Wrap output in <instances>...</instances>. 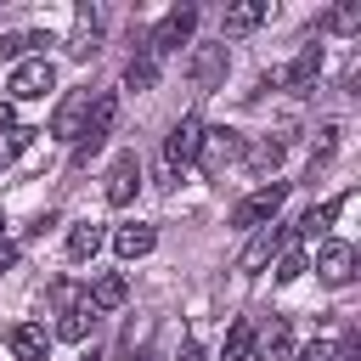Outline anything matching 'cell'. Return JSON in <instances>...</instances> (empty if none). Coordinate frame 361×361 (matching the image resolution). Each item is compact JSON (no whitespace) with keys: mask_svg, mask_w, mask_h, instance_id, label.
I'll list each match as a JSON object with an SVG mask.
<instances>
[{"mask_svg":"<svg viewBox=\"0 0 361 361\" xmlns=\"http://www.w3.org/2000/svg\"><path fill=\"white\" fill-rule=\"evenodd\" d=\"M316 73H322V45L310 39V45L282 68V85H288V90H310V85H316Z\"/></svg>","mask_w":361,"mask_h":361,"instance_id":"cell-15","label":"cell"},{"mask_svg":"<svg viewBox=\"0 0 361 361\" xmlns=\"http://www.w3.org/2000/svg\"><path fill=\"white\" fill-rule=\"evenodd\" d=\"M28 45H45V34H6L0 39V56L6 62H28Z\"/></svg>","mask_w":361,"mask_h":361,"instance_id":"cell-28","label":"cell"},{"mask_svg":"<svg viewBox=\"0 0 361 361\" xmlns=\"http://www.w3.org/2000/svg\"><path fill=\"white\" fill-rule=\"evenodd\" d=\"M85 361H96V355H85Z\"/></svg>","mask_w":361,"mask_h":361,"instance_id":"cell-36","label":"cell"},{"mask_svg":"<svg viewBox=\"0 0 361 361\" xmlns=\"http://www.w3.org/2000/svg\"><path fill=\"white\" fill-rule=\"evenodd\" d=\"M45 350H51V333L39 322H17L11 327V355L17 361H45Z\"/></svg>","mask_w":361,"mask_h":361,"instance_id":"cell-16","label":"cell"},{"mask_svg":"<svg viewBox=\"0 0 361 361\" xmlns=\"http://www.w3.org/2000/svg\"><path fill=\"white\" fill-rule=\"evenodd\" d=\"M322 28H327V34H355V28H361V0H344V6H333V11L322 17Z\"/></svg>","mask_w":361,"mask_h":361,"instance_id":"cell-24","label":"cell"},{"mask_svg":"<svg viewBox=\"0 0 361 361\" xmlns=\"http://www.w3.org/2000/svg\"><path fill=\"white\" fill-rule=\"evenodd\" d=\"M226 68H231L226 39L197 45V51H192V62H186V73H192V85H197V90H220V85H226Z\"/></svg>","mask_w":361,"mask_h":361,"instance_id":"cell-5","label":"cell"},{"mask_svg":"<svg viewBox=\"0 0 361 361\" xmlns=\"http://www.w3.org/2000/svg\"><path fill=\"white\" fill-rule=\"evenodd\" d=\"M124 293H130V288H124V276H96V282L85 288V299H90V310H96V316H102V310H118V305H124Z\"/></svg>","mask_w":361,"mask_h":361,"instance_id":"cell-20","label":"cell"},{"mask_svg":"<svg viewBox=\"0 0 361 361\" xmlns=\"http://www.w3.org/2000/svg\"><path fill=\"white\" fill-rule=\"evenodd\" d=\"M282 248H288V226H276V220H271V226H259V231H254V243L237 254V271H259V265H271Z\"/></svg>","mask_w":361,"mask_h":361,"instance_id":"cell-11","label":"cell"},{"mask_svg":"<svg viewBox=\"0 0 361 361\" xmlns=\"http://www.w3.org/2000/svg\"><path fill=\"white\" fill-rule=\"evenodd\" d=\"M265 17H271V0H237V6H226V17H220V39H226V34H254Z\"/></svg>","mask_w":361,"mask_h":361,"instance_id":"cell-14","label":"cell"},{"mask_svg":"<svg viewBox=\"0 0 361 361\" xmlns=\"http://www.w3.org/2000/svg\"><path fill=\"white\" fill-rule=\"evenodd\" d=\"M34 135H39V130H28V124H0V169H6V164H11Z\"/></svg>","mask_w":361,"mask_h":361,"instance_id":"cell-25","label":"cell"},{"mask_svg":"<svg viewBox=\"0 0 361 361\" xmlns=\"http://www.w3.org/2000/svg\"><path fill=\"white\" fill-rule=\"evenodd\" d=\"M243 158H248V169H254V175H265V169H276V164H282V141H254V147H243Z\"/></svg>","mask_w":361,"mask_h":361,"instance_id":"cell-26","label":"cell"},{"mask_svg":"<svg viewBox=\"0 0 361 361\" xmlns=\"http://www.w3.org/2000/svg\"><path fill=\"white\" fill-rule=\"evenodd\" d=\"M237 158H243V135H237V130H226V124H220V130H203L197 164H203L209 175H220V169H226V164H237Z\"/></svg>","mask_w":361,"mask_h":361,"instance_id":"cell-9","label":"cell"},{"mask_svg":"<svg viewBox=\"0 0 361 361\" xmlns=\"http://www.w3.org/2000/svg\"><path fill=\"white\" fill-rule=\"evenodd\" d=\"M158 68H164V62H158L147 45H135V56L124 62V90H152V85H158Z\"/></svg>","mask_w":361,"mask_h":361,"instance_id":"cell-18","label":"cell"},{"mask_svg":"<svg viewBox=\"0 0 361 361\" xmlns=\"http://www.w3.org/2000/svg\"><path fill=\"white\" fill-rule=\"evenodd\" d=\"M203 118L197 113H186V118H175V130L164 135V180L158 186H175V169H186V164H197V147H203Z\"/></svg>","mask_w":361,"mask_h":361,"instance_id":"cell-1","label":"cell"},{"mask_svg":"<svg viewBox=\"0 0 361 361\" xmlns=\"http://www.w3.org/2000/svg\"><path fill=\"white\" fill-rule=\"evenodd\" d=\"M338 135H344L338 124H322V130H316V141H310V180H316V175L333 164V152H338Z\"/></svg>","mask_w":361,"mask_h":361,"instance_id":"cell-21","label":"cell"},{"mask_svg":"<svg viewBox=\"0 0 361 361\" xmlns=\"http://www.w3.org/2000/svg\"><path fill=\"white\" fill-rule=\"evenodd\" d=\"M0 231H6V214H0Z\"/></svg>","mask_w":361,"mask_h":361,"instance_id":"cell-35","label":"cell"},{"mask_svg":"<svg viewBox=\"0 0 361 361\" xmlns=\"http://www.w3.org/2000/svg\"><path fill=\"white\" fill-rule=\"evenodd\" d=\"M152 243H158V231H152V226H141V220H130V226H118V231H113L118 259H141V254H152Z\"/></svg>","mask_w":361,"mask_h":361,"instance_id":"cell-17","label":"cell"},{"mask_svg":"<svg viewBox=\"0 0 361 361\" xmlns=\"http://www.w3.org/2000/svg\"><path fill=\"white\" fill-rule=\"evenodd\" d=\"M130 361H158V355H152V350H135V355H130Z\"/></svg>","mask_w":361,"mask_h":361,"instance_id":"cell-34","label":"cell"},{"mask_svg":"<svg viewBox=\"0 0 361 361\" xmlns=\"http://www.w3.org/2000/svg\"><path fill=\"white\" fill-rule=\"evenodd\" d=\"M62 51H68L73 62H85V56L102 51V6H79V11H73V34L62 39Z\"/></svg>","mask_w":361,"mask_h":361,"instance_id":"cell-7","label":"cell"},{"mask_svg":"<svg viewBox=\"0 0 361 361\" xmlns=\"http://www.w3.org/2000/svg\"><path fill=\"white\" fill-rule=\"evenodd\" d=\"M113 118H118V96H113V90H96V96H90V113H85V130H79V141H73V158H79V164H90V158L102 152V141L113 135Z\"/></svg>","mask_w":361,"mask_h":361,"instance_id":"cell-2","label":"cell"},{"mask_svg":"<svg viewBox=\"0 0 361 361\" xmlns=\"http://www.w3.org/2000/svg\"><path fill=\"white\" fill-rule=\"evenodd\" d=\"M192 34H197V6H175V11H164V17H158V28L147 34V51L164 62V56H169L175 45H186Z\"/></svg>","mask_w":361,"mask_h":361,"instance_id":"cell-4","label":"cell"},{"mask_svg":"<svg viewBox=\"0 0 361 361\" xmlns=\"http://www.w3.org/2000/svg\"><path fill=\"white\" fill-rule=\"evenodd\" d=\"M293 361H338V344H327V338H316V344H305Z\"/></svg>","mask_w":361,"mask_h":361,"instance_id":"cell-30","label":"cell"},{"mask_svg":"<svg viewBox=\"0 0 361 361\" xmlns=\"http://www.w3.org/2000/svg\"><path fill=\"white\" fill-rule=\"evenodd\" d=\"M96 248H102V226L96 220H79L68 231V259H96Z\"/></svg>","mask_w":361,"mask_h":361,"instance_id":"cell-22","label":"cell"},{"mask_svg":"<svg viewBox=\"0 0 361 361\" xmlns=\"http://www.w3.org/2000/svg\"><path fill=\"white\" fill-rule=\"evenodd\" d=\"M338 209H344V197H333V203H316V209L299 220V237H322V231L333 226V214H338Z\"/></svg>","mask_w":361,"mask_h":361,"instance_id":"cell-27","label":"cell"},{"mask_svg":"<svg viewBox=\"0 0 361 361\" xmlns=\"http://www.w3.org/2000/svg\"><path fill=\"white\" fill-rule=\"evenodd\" d=\"M90 327H96V310H90V299H79V305H68V310L56 316V338H68V344H79Z\"/></svg>","mask_w":361,"mask_h":361,"instance_id":"cell-19","label":"cell"},{"mask_svg":"<svg viewBox=\"0 0 361 361\" xmlns=\"http://www.w3.org/2000/svg\"><path fill=\"white\" fill-rule=\"evenodd\" d=\"M11 259H17V248H11V243H6V248H0V271H6V265H11Z\"/></svg>","mask_w":361,"mask_h":361,"instance_id":"cell-31","label":"cell"},{"mask_svg":"<svg viewBox=\"0 0 361 361\" xmlns=\"http://www.w3.org/2000/svg\"><path fill=\"white\" fill-rule=\"evenodd\" d=\"M0 124H17V118H11V102H0Z\"/></svg>","mask_w":361,"mask_h":361,"instance_id":"cell-33","label":"cell"},{"mask_svg":"<svg viewBox=\"0 0 361 361\" xmlns=\"http://www.w3.org/2000/svg\"><path fill=\"white\" fill-rule=\"evenodd\" d=\"M135 186H141V158H135V152H118V158L107 164V175H102L107 203H113V209H124V203L135 197Z\"/></svg>","mask_w":361,"mask_h":361,"instance_id":"cell-8","label":"cell"},{"mask_svg":"<svg viewBox=\"0 0 361 361\" xmlns=\"http://www.w3.org/2000/svg\"><path fill=\"white\" fill-rule=\"evenodd\" d=\"M316 276H322L327 288H344V282L355 276V248L338 243V237H327V243L316 248Z\"/></svg>","mask_w":361,"mask_h":361,"instance_id":"cell-10","label":"cell"},{"mask_svg":"<svg viewBox=\"0 0 361 361\" xmlns=\"http://www.w3.org/2000/svg\"><path fill=\"white\" fill-rule=\"evenodd\" d=\"M299 271H305V248H288V254H276V271H271V276H276V282H293Z\"/></svg>","mask_w":361,"mask_h":361,"instance_id":"cell-29","label":"cell"},{"mask_svg":"<svg viewBox=\"0 0 361 361\" xmlns=\"http://www.w3.org/2000/svg\"><path fill=\"white\" fill-rule=\"evenodd\" d=\"M180 361H203V355H197V344H180Z\"/></svg>","mask_w":361,"mask_h":361,"instance_id":"cell-32","label":"cell"},{"mask_svg":"<svg viewBox=\"0 0 361 361\" xmlns=\"http://www.w3.org/2000/svg\"><path fill=\"white\" fill-rule=\"evenodd\" d=\"M220 361H254V322H231V333L220 344Z\"/></svg>","mask_w":361,"mask_h":361,"instance_id":"cell-23","label":"cell"},{"mask_svg":"<svg viewBox=\"0 0 361 361\" xmlns=\"http://www.w3.org/2000/svg\"><path fill=\"white\" fill-rule=\"evenodd\" d=\"M11 102H39L45 90H56V68L45 62V56H28V62H17L11 68Z\"/></svg>","mask_w":361,"mask_h":361,"instance_id":"cell-6","label":"cell"},{"mask_svg":"<svg viewBox=\"0 0 361 361\" xmlns=\"http://www.w3.org/2000/svg\"><path fill=\"white\" fill-rule=\"evenodd\" d=\"M293 355V327L276 316L271 327H254V361H288Z\"/></svg>","mask_w":361,"mask_h":361,"instance_id":"cell-13","label":"cell"},{"mask_svg":"<svg viewBox=\"0 0 361 361\" xmlns=\"http://www.w3.org/2000/svg\"><path fill=\"white\" fill-rule=\"evenodd\" d=\"M282 197H288V180H265V186H254V192L231 209V226H237V231H259V226H271L276 209H282Z\"/></svg>","mask_w":361,"mask_h":361,"instance_id":"cell-3","label":"cell"},{"mask_svg":"<svg viewBox=\"0 0 361 361\" xmlns=\"http://www.w3.org/2000/svg\"><path fill=\"white\" fill-rule=\"evenodd\" d=\"M90 85L85 90H73L62 107H56V118H51V135H62V141H79V130H85V113H90Z\"/></svg>","mask_w":361,"mask_h":361,"instance_id":"cell-12","label":"cell"}]
</instances>
